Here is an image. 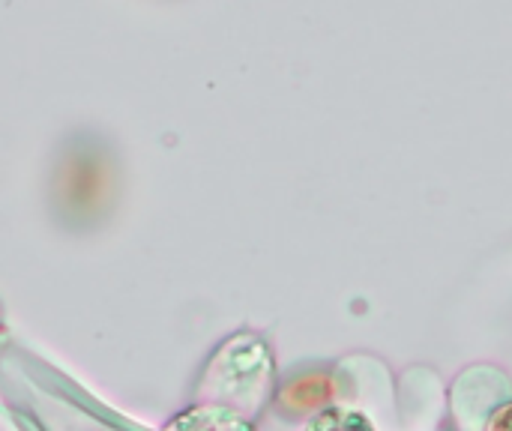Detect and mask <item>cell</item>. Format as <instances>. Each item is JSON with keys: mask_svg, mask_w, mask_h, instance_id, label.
Listing matches in <instances>:
<instances>
[{"mask_svg": "<svg viewBox=\"0 0 512 431\" xmlns=\"http://www.w3.org/2000/svg\"><path fill=\"white\" fill-rule=\"evenodd\" d=\"M60 177H63L60 198L66 201L69 210H84V213L96 210V201L105 192V171L96 150L90 147L75 150L69 156V165L60 171Z\"/></svg>", "mask_w": 512, "mask_h": 431, "instance_id": "obj_1", "label": "cell"}, {"mask_svg": "<svg viewBox=\"0 0 512 431\" xmlns=\"http://www.w3.org/2000/svg\"><path fill=\"white\" fill-rule=\"evenodd\" d=\"M174 431H252L240 417L222 408H201L174 423Z\"/></svg>", "mask_w": 512, "mask_h": 431, "instance_id": "obj_2", "label": "cell"}, {"mask_svg": "<svg viewBox=\"0 0 512 431\" xmlns=\"http://www.w3.org/2000/svg\"><path fill=\"white\" fill-rule=\"evenodd\" d=\"M306 431H372V426L360 414H345V411H327L318 417Z\"/></svg>", "mask_w": 512, "mask_h": 431, "instance_id": "obj_3", "label": "cell"}]
</instances>
